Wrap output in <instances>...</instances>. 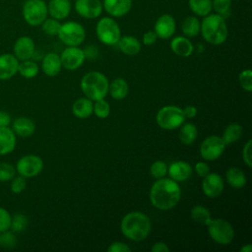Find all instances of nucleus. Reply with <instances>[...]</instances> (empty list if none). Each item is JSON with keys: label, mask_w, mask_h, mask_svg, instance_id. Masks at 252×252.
Returning a JSON list of instances; mask_svg holds the SVG:
<instances>
[{"label": "nucleus", "mask_w": 252, "mask_h": 252, "mask_svg": "<svg viewBox=\"0 0 252 252\" xmlns=\"http://www.w3.org/2000/svg\"><path fill=\"white\" fill-rule=\"evenodd\" d=\"M181 198V189L178 182L171 178H159L150 190V201L152 205L161 211L170 210L175 207Z\"/></svg>", "instance_id": "obj_1"}, {"label": "nucleus", "mask_w": 252, "mask_h": 252, "mask_svg": "<svg viewBox=\"0 0 252 252\" xmlns=\"http://www.w3.org/2000/svg\"><path fill=\"white\" fill-rule=\"evenodd\" d=\"M150 218L141 212H130L123 217L120 223L122 234L130 240L142 241L151 232Z\"/></svg>", "instance_id": "obj_2"}, {"label": "nucleus", "mask_w": 252, "mask_h": 252, "mask_svg": "<svg viewBox=\"0 0 252 252\" xmlns=\"http://www.w3.org/2000/svg\"><path fill=\"white\" fill-rule=\"evenodd\" d=\"M200 32L204 39L213 45H220L223 43L228 35V30L224 18L220 15L211 13L205 16L202 21Z\"/></svg>", "instance_id": "obj_3"}, {"label": "nucleus", "mask_w": 252, "mask_h": 252, "mask_svg": "<svg viewBox=\"0 0 252 252\" xmlns=\"http://www.w3.org/2000/svg\"><path fill=\"white\" fill-rule=\"evenodd\" d=\"M80 86L86 97L95 101L106 96L108 94L109 82L102 73L92 71L83 76Z\"/></svg>", "instance_id": "obj_4"}, {"label": "nucleus", "mask_w": 252, "mask_h": 252, "mask_svg": "<svg viewBox=\"0 0 252 252\" xmlns=\"http://www.w3.org/2000/svg\"><path fill=\"white\" fill-rule=\"evenodd\" d=\"M182 108L175 105L162 106L157 113L156 121L164 130H174L179 128L185 121Z\"/></svg>", "instance_id": "obj_5"}, {"label": "nucleus", "mask_w": 252, "mask_h": 252, "mask_svg": "<svg viewBox=\"0 0 252 252\" xmlns=\"http://www.w3.org/2000/svg\"><path fill=\"white\" fill-rule=\"evenodd\" d=\"M206 226L210 237L218 244L228 245L234 238V229L224 219L212 218Z\"/></svg>", "instance_id": "obj_6"}, {"label": "nucleus", "mask_w": 252, "mask_h": 252, "mask_svg": "<svg viewBox=\"0 0 252 252\" xmlns=\"http://www.w3.org/2000/svg\"><path fill=\"white\" fill-rule=\"evenodd\" d=\"M96 35L105 45L117 44L121 37V31L118 24L111 18L104 17L96 24Z\"/></svg>", "instance_id": "obj_7"}, {"label": "nucleus", "mask_w": 252, "mask_h": 252, "mask_svg": "<svg viewBox=\"0 0 252 252\" xmlns=\"http://www.w3.org/2000/svg\"><path fill=\"white\" fill-rule=\"evenodd\" d=\"M57 35L65 45L79 46L85 40L86 31L77 22H67L61 25Z\"/></svg>", "instance_id": "obj_8"}, {"label": "nucleus", "mask_w": 252, "mask_h": 252, "mask_svg": "<svg viewBox=\"0 0 252 252\" xmlns=\"http://www.w3.org/2000/svg\"><path fill=\"white\" fill-rule=\"evenodd\" d=\"M47 14V5L43 0H28L23 6L24 19L31 26L41 25Z\"/></svg>", "instance_id": "obj_9"}, {"label": "nucleus", "mask_w": 252, "mask_h": 252, "mask_svg": "<svg viewBox=\"0 0 252 252\" xmlns=\"http://www.w3.org/2000/svg\"><path fill=\"white\" fill-rule=\"evenodd\" d=\"M226 145L220 136L207 137L200 146V155L205 160L213 161L219 158L225 150Z\"/></svg>", "instance_id": "obj_10"}, {"label": "nucleus", "mask_w": 252, "mask_h": 252, "mask_svg": "<svg viewBox=\"0 0 252 252\" xmlns=\"http://www.w3.org/2000/svg\"><path fill=\"white\" fill-rule=\"evenodd\" d=\"M43 169V160L35 155L22 157L16 164V171L24 177H34Z\"/></svg>", "instance_id": "obj_11"}, {"label": "nucleus", "mask_w": 252, "mask_h": 252, "mask_svg": "<svg viewBox=\"0 0 252 252\" xmlns=\"http://www.w3.org/2000/svg\"><path fill=\"white\" fill-rule=\"evenodd\" d=\"M85 58L86 56L84 50L78 46H68L60 54L62 67L70 71L81 67L85 61Z\"/></svg>", "instance_id": "obj_12"}, {"label": "nucleus", "mask_w": 252, "mask_h": 252, "mask_svg": "<svg viewBox=\"0 0 252 252\" xmlns=\"http://www.w3.org/2000/svg\"><path fill=\"white\" fill-rule=\"evenodd\" d=\"M224 188L223 179L217 172H209L203 177L202 190L203 193L209 198L219 197Z\"/></svg>", "instance_id": "obj_13"}, {"label": "nucleus", "mask_w": 252, "mask_h": 252, "mask_svg": "<svg viewBox=\"0 0 252 252\" xmlns=\"http://www.w3.org/2000/svg\"><path fill=\"white\" fill-rule=\"evenodd\" d=\"M75 9L81 17L94 19L100 16L102 4L99 0H76Z\"/></svg>", "instance_id": "obj_14"}, {"label": "nucleus", "mask_w": 252, "mask_h": 252, "mask_svg": "<svg viewBox=\"0 0 252 252\" xmlns=\"http://www.w3.org/2000/svg\"><path fill=\"white\" fill-rule=\"evenodd\" d=\"M34 51V42L30 36H21L14 44V53L18 60L24 61L31 59L33 56Z\"/></svg>", "instance_id": "obj_15"}, {"label": "nucleus", "mask_w": 252, "mask_h": 252, "mask_svg": "<svg viewBox=\"0 0 252 252\" xmlns=\"http://www.w3.org/2000/svg\"><path fill=\"white\" fill-rule=\"evenodd\" d=\"M154 32L159 38L167 39L171 37L175 32V20L168 14L161 15L155 24Z\"/></svg>", "instance_id": "obj_16"}, {"label": "nucleus", "mask_w": 252, "mask_h": 252, "mask_svg": "<svg viewBox=\"0 0 252 252\" xmlns=\"http://www.w3.org/2000/svg\"><path fill=\"white\" fill-rule=\"evenodd\" d=\"M192 166L184 160H176L167 167V173L169 177L176 182H182L187 180L192 175Z\"/></svg>", "instance_id": "obj_17"}, {"label": "nucleus", "mask_w": 252, "mask_h": 252, "mask_svg": "<svg viewBox=\"0 0 252 252\" xmlns=\"http://www.w3.org/2000/svg\"><path fill=\"white\" fill-rule=\"evenodd\" d=\"M19 60L15 55L5 53L0 55V80H9L18 73Z\"/></svg>", "instance_id": "obj_18"}, {"label": "nucleus", "mask_w": 252, "mask_h": 252, "mask_svg": "<svg viewBox=\"0 0 252 252\" xmlns=\"http://www.w3.org/2000/svg\"><path fill=\"white\" fill-rule=\"evenodd\" d=\"M103 8L112 17H122L126 15L131 7L132 0H103Z\"/></svg>", "instance_id": "obj_19"}, {"label": "nucleus", "mask_w": 252, "mask_h": 252, "mask_svg": "<svg viewBox=\"0 0 252 252\" xmlns=\"http://www.w3.org/2000/svg\"><path fill=\"white\" fill-rule=\"evenodd\" d=\"M47 11L48 14L56 20L65 19L71 11L70 0H49Z\"/></svg>", "instance_id": "obj_20"}, {"label": "nucleus", "mask_w": 252, "mask_h": 252, "mask_svg": "<svg viewBox=\"0 0 252 252\" xmlns=\"http://www.w3.org/2000/svg\"><path fill=\"white\" fill-rule=\"evenodd\" d=\"M41 68L43 73L49 77H55L58 75L62 68L60 55L54 52L47 53L42 59Z\"/></svg>", "instance_id": "obj_21"}, {"label": "nucleus", "mask_w": 252, "mask_h": 252, "mask_svg": "<svg viewBox=\"0 0 252 252\" xmlns=\"http://www.w3.org/2000/svg\"><path fill=\"white\" fill-rule=\"evenodd\" d=\"M16 147V134L8 127H0V155H8Z\"/></svg>", "instance_id": "obj_22"}, {"label": "nucleus", "mask_w": 252, "mask_h": 252, "mask_svg": "<svg viewBox=\"0 0 252 252\" xmlns=\"http://www.w3.org/2000/svg\"><path fill=\"white\" fill-rule=\"evenodd\" d=\"M170 48L178 56L181 57H188L194 51V46L192 42L186 36H175L170 41Z\"/></svg>", "instance_id": "obj_23"}, {"label": "nucleus", "mask_w": 252, "mask_h": 252, "mask_svg": "<svg viewBox=\"0 0 252 252\" xmlns=\"http://www.w3.org/2000/svg\"><path fill=\"white\" fill-rule=\"evenodd\" d=\"M12 130L20 137H30L35 130L34 122L28 117H18L13 121Z\"/></svg>", "instance_id": "obj_24"}, {"label": "nucleus", "mask_w": 252, "mask_h": 252, "mask_svg": "<svg viewBox=\"0 0 252 252\" xmlns=\"http://www.w3.org/2000/svg\"><path fill=\"white\" fill-rule=\"evenodd\" d=\"M119 49L126 55H136L141 51V42L134 36H121L117 42Z\"/></svg>", "instance_id": "obj_25"}, {"label": "nucleus", "mask_w": 252, "mask_h": 252, "mask_svg": "<svg viewBox=\"0 0 252 252\" xmlns=\"http://www.w3.org/2000/svg\"><path fill=\"white\" fill-rule=\"evenodd\" d=\"M93 106H94L93 100L89 99L88 97H81V98H78L73 103L72 112L76 117L80 119H85L92 115Z\"/></svg>", "instance_id": "obj_26"}, {"label": "nucleus", "mask_w": 252, "mask_h": 252, "mask_svg": "<svg viewBox=\"0 0 252 252\" xmlns=\"http://www.w3.org/2000/svg\"><path fill=\"white\" fill-rule=\"evenodd\" d=\"M225 178L227 183L235 189H240L244 187L247 182V178L244 172L237 167L228 168L225 172Z\"/></svg>", "instance_id": "obj_27"}, {"label": "nucleus", "mask_w": 252, "mask_h": 252, "mask_svg": "<svg viewBox=\"0 0 252 252\" xmlns=\"http://www.w3.org/2000/svg\"><path fill=\"white\" fill-rule=\"evenodd\" d=\"M108 92L114 99H123L127 96L129 92L128 83L122 78H116L109 84Z\"/></svg>", "instance_id": "obj_28"}, {"label": "nucleus", "mask_w": 252, "mask_h": 252, "mask_svg": "<svg viewBox=\"0 0 252 252\" xmlns=\"http://www.w3.org/2000/svg\"><path fill=\"white\" fill-rule=\"evenodd\" d=\"M197 136H198V129L193 123L188 122L180 126L178 138L182 144L192 145L196 141Z\"/></svg>", "instance_id": "obj_29"}, {"label": "nucleus", "mask_w": 252, "mask_h": 252, "mask_svg": "<svg viewBox=\"0 0 252 252\" xmlns=\"http://www.w3.org/2000/svg\"><path fill=\"white\" fill-rule=\"evenodd\" d=\"M242 133H243V128L240 124L230 123L229 125H227L225 127V129L222 133L221 139L226 146L231 145L241 138Z\"/></svg>", "instance_id": "obj_30"}, {"label": "nucleus", "mask_w": 252, "mask_h": 252, "mask_svg": "<svg viewBox=\"0 0 252 252\" xmlns=\"http://www.w3.org/2000/svg\"><path fill=\"white\" fill-rule=\"evenodd\" d=\"M200 27L201 23L194 16L186 17L181 24L182 32L187 37H194L198 35V33L200 32Z\"/></svg>", "instance_id": "obj_31"}, {"label": "nucleus", "mask_w": 252, "mask_h": 252, "mask_svg": "<svg viewBox=\"0 0 252 252\" xmlns=\"http://www.w3.org/2000/svg\"><path fill=\"white\" fill-rule=\"evenodd\" d=\"M189 7L191 11L201 17L209 15L212 10V0H189Z\"/></svg>", "instance_id": "obj_32"}, {"label": "nucleus", "mask_w": 252, "mask_h": 252, "mask_svg": "<svg viewBox=\"0 0 252 252\" xmlns=\"http://www.w3.org/2000/svg\"><path fill=\"white\" fill-rule=\"evenodd\" d=\"M191 218L194 221L207 225L209 223V221L212 220V215L210 213V211L201 205H196L191 209L190 212Z\"/></svg>", "instance_id": "obj_33"}, {"label": "nucleus", "mask_w": 252, "mask_h": 252, "mask_svg": "<svg viewBox=\"0 0 252 252\" xmlns=\"http://www.w3.org/2000/svg\"><path fill=\"white\" fill-rule=\"evenodd\" d=\"M18 72L20 75L26 79H32L35 77L38 73V66L35 62L32 60H24L19 63Z\"/></svg>", "instance_id": "obj_34"}, {"label": "nucleus", "mask_w": 252, "mask_h": 252, "mask_svg": "<svg viewBox=\"0 0 252 252\" xmlns=\"http://www.w3.org/2000/svg\"><path fill=\"white\" fill-rule=\"evenodd\" d=\"M93 112L100 119L107 118L110 114V105L106 100H104V98L95 100L93 106Z\"/></svg>", "instance_id": "obj_35"}, {"label": "nucleus", "mask_w": 252, "mask_h": 252, "mask_svg": "<svg viewBox=\"0 0 252 252\" xmlns=\"http://www.w3.org/2000/svg\"><path fill=\"white\" fill-rule=\"evenodd\" d=\"M28 224H29L28 218L24 214L17 213L12 217L10 229L13 232H21L27 228Z\"/></svg>", "instance_id": "obj_36"}, {"label": "nucleus", "mask_w": 252, "mask_h": 252, "mask_svg": "<svg viewBox=\"0 0 252 252\" xmlns=\"http://www.w3.org/2000/svg\"><path fill=\"white\" fill-rule=\"evenodd\" d=\"M212 7L218 15L225 19L231 8V0H212Z\"/></svg>", "instance_id": "obj_37"}, {"label": "nucleus", "mask_w": 252, "mask_h": 252, "mask_svg": "<svg viewBox=\"0 0 252 252\" xmlns=\"http://www.w3.org/2000/svg\"><path fill=\"white\" fill-rule=\"evenodd\" d=\"M41 27H42V31L46 34H48V35H57V33L60 30L61 24L59 23L58 20H56L54 18H50V19L46 18L42 22Z\"/></svg>", "instance_id": "obj_38"}, {"label": "nucleus", "mask_w": 252, "mask_h": 252, "mask_svg": "<svg viewBox=\"0 0 252 252\" xmlns=\"http://www.w3.org/2000/svg\"><path fill=\"white\" fill-rule=\"evenodd\" d=\"M17 244V238L13 231H0V248L12 249Z\"/></svg>", "instance_id": "obj_39"}, {"label": "nucleus", "mask_w": 252, "mask_h": 252, "mask_svg": "<svg viewBox=\"0 0 252 252\" xmlns=\"http://www.w3.org/2000/svg\"><path fill=\"white\" fill-rule=\"evenodd\" d=\"M150 173L153 177L159 179L165 176L167 173V165L162 160H156L150 167Z\"/></svg>", "instance_id": "obj_40"}, {"label": "nucleus", "mask_w": 252, "mask_h": 252, "mask_svg": "<svg viewBox=\"0 0 252 252\" xmlns=\"http://www.w3.org/2000/svg\"><path fill=\"white\" fill-rule=\"evenodd\" d=\"M238 81L243 90L250 93L252 91V71L251 69H244L238 76Z\"/></svg>", "instance_id": "obj_41"}, {"label": "nucleus", "mask_w": 252, "mask_h": 252, "mask_svg": "<svg viewBox=\"0 0 252 252\" xmlns=\"http://www.w3.org/2000/svg\"><path fill=\"white\" fill-rule=\"evenodd\" d=\"M16 168L9 162H0V181H9L14 178Z\"/></svg>", "instance_id": "obj_42"}, {"label": "nucleus", "mask_w": 252, "mask_h": 252, "mask_svg": "<svg viewBox=\"0 0 252 252\" xmlns=\"http://www.w3.org/2000/svg\"><path fill=\"white\" fill-rule=\"evenodd\" d=\"M11 220H12V216L10 215V213L6 209L0 207V231H5L10 229Z\"/></svg>", "instance_id": "obj_43"}, {"label": "nucleus", "mask_w": 252, "mask_h": 252, "mask_svg": "<svg viewBox=\"0 0 252 252\" xmlns=\"http://www.w3.org/2000/svg\"><path fill=\"white\" fill-rule=\"evenodd\" d=\"M27 186V181H26V177L20 175L18 177H15L12 180L11 183V191L15 194H20L22 193Z\"/></svg>", "instance_id": "obj_44"}, {"label": "nucleus", "mask_w": 252, "mask_h": 252, "mask_svg": "<svg viewBox=\"0 0 252 252\" xmlns=\"http://www.w3.org/2000/svg\"><path fill=\"white\" fill-rule=\"evenodd\" d=\"M251 144H252V141L249 139V140L246 142V144L243 146V149H242V159H243L244 163H245L248 167H251V166H252Z\"/></svg>", "instance_id": "obj_45"}, {"label": "nucleus", "mask_w": 252, "mask_h": 252, "mask_svg": "<svg viewBox=\"0 0 252 252\" xmlns=\"http://www.w3.org/2000/svg\"><path fill=\"white\" fill-rule=\"evenodd\" d=\"M131 248L124 242L120 241H115L112 242L108 247L107 251L108 252H131Z\"/></svg>", "instance_id": "obj_46"}, {"label": "nucleus", "mask_w": 252, "mask_h": 252, "mask_svg": "<svg viewBox=\"0 0 252 252\" xmlns=\"http://www.w3.org/2000/svg\"><path fill=\"white\" fill-rule=\"evenodd\" d=\"M195 171H196V173L199 176L204 177V176H206L210 172L209 164L207 162H205V161H198L195 164Z\"/></svg>", "instance_id": "obj_47"}, {"label": "nucleus", "mask_w": 252, "mask_h": 252, "mask_svg": "<svg viewBox=\"0 0 252 252\" xmlns=\"http://www.w3.org/2000/svg\"><path fill=\"white\" fill-rule=\"evenodd\" d=\"M158 39V35L154 31H149L144 33L143 35V43L145 45H152Z\"/></svg>", "instance_id": "obj_48"}, {"label": "nucleus", "mask_w": 252, "mask_h": 252, "mask_svg": "<svg viewBox=\"0 0 252 252\" xmlns=\"http://www.w3.org/2000/svg\"><path fill=\"white\" fill-rule=\"evenodd\" d=\"M152 252H169L170 248L167 246V244L165 242L162 241H158L156 242L152 248H151Z\"/></svg>", "instance_id": "obj_49"}, {"label": "nucleus", "mask_w": 252, "mask_h": 252, "mask_svg": "<svg viewBox=\"0 0 252 252\" xmlns=\"http://www.w3.org/2000/svg\"><path fill=\"white\" fill-rule=\"evenodd\" d=\"M182 110L185 118H194L197 115V107L194 105H187Z\"/></svg>", "instance_id": "obj_50"}, {"label": "nucleus", "mask_w": 252, "mask_h": 252, "mask_svg": "<svg viewBox=\"0 0 252 252\" xmlns=\"http://www.w3.org/2000/svg\"><path fill=\"white\" fill-rule=\"evenodd\" d=\"M11 124V116L6 111L0 110V127H8Z\"/></svg>", "instance_id": "obj_51"}, {"label": "nucleus", "mask_w": 252, "mask_h": 252, "mask_svg": "<svg viewBox=\"0 0 252 252\" xmlns=\"http://www.w3.org/2000/svg\"><path fill=\"white\" fill-rule=\"evenodd\" d=\"M84 53H85L86 57L93 58V57L96 56L97 50H96V48H94V46H89L86 50H84Z\"/></svg>", "instance_id": "obj_52"}, {"label": "nucleus", "mask_w": 252, "mask_h": 252, "mask_svg": "<svg viewBox=\"0 0 252 252\" xmlns=\"http://www.w3.org/2000/svg\"><path fill=\"white\" fill-rule=\"evenodd\" d=\"M239 251H240V252H251V251H252V245H251L250 243L245 244V245H243V246L239 249Z\"/></svg>", "instance_id": "obj_53"}]
</instances>
